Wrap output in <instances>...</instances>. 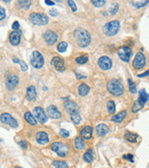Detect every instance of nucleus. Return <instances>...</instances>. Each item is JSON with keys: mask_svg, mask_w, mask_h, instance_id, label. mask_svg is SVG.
Instances as JSON below:
<instances>
[{"mask_svg": "<svg viewBox=\"0 0 149 168\" xmlns=\"http://www.w3.org/2000/svg\"><path fill=\"white\" fill-rule=\"evenodd\" d=\"M74 39L76 40L77 44H78L81 48H84V47H87L90 43H91V35L90 33L84 29L79 28L74 30Z\"/></svg>", "mask_w": 149, "mask_h": 168, "instance_id": "nucleus-1", "label": "nucleus"}, {"mask_svg": "<svg viewBox=\"0 0 149 168\" xmlns=\"http://www.w3.org/2000/svg\"><path fill=\"white\" fill-rule=\"evenodd\" d=\"M107 90L112 96L119 97L124 94L125 87L123 83L118 79H112L107 84Z\"/></svg>", "mask_w": 149, "mask_h": 168, "instance_id": "nucleus-2", "label": "nucleus"}, {"mask_svg": "<svg viewBox=\"0 0 149 168\" xmlns=\"http://www.w3.org/2000/svg\"><path fill=\"white\" fill-rule=\"evenodd\" d=\"M148 98H149V95L146 93V91L145 89H141L139 91V97H138L137 100L132 106V108H131L132 112L135 113L141 110L144 108V106H145L146 102L148 100Z\"/></svg>", "mask_w": 149, "mask_h": 168, "instance_id": "nucleus-3", "label": "nucleus"}, {"mask_svg": "<svg viewBox=\"0 0 149 168\" xmlns=\"http://www.w3.org/2000/svg\"><path fill=\"white\" fill-rule=\"evenodd\" d=\"M29 20L36 26H44L49 23V18L41 13H31L29 15Z\"/></svg>", "mask_w": 149, "mask_h": 168, "instance_id": "nucleus-4", "label": "nucleus"}, {"mask_svg": "<svg viewBox=\"0 0 149 168\" xmlns=\"http://www.w3.org/2000/svg\"><path fill=\"white\" fill-rule=\"evenodd\" d=\"M120 29V22L117 20H112L106 23L104 26V32L108 36H114L117 34V32Z\"/></svg>", "mask_w": 149, "mask_h": 168, "instance_id": "nucleus-5", "label": "nucleus"}, {"mask_svg": "<svg viewBox=\"0 0 149 168\" xmlns=\"http://www.w3.org/2000/svg\"><path fill=\"white\" fill-rule=\"evenodd\" d=\"M50 148L54 153H56L60 157H65L67 154H68V150H69L66 144L60 143V141H55V143H53L51 144Z\"/></svg>", "mask_w": 149, "mask_h": 168, "instance_id": "nucleus-6", "label": "nucleus"}, {"mask_svg": "<svg viewBox=\"0 0 149 168\" xmlns=\"http://www.w3.org/2000/svg\"><path fill=\"white\" fill-rule=\"evenodd\" d=\"M30 64H31L33 67L37 68V69L41 68L44 64V58L42 54L38 51H34L32 52L31 58H30Z\"/></svg>", "mask_w": 149, "mask_h": 168, "instance_id": "nucleus-7", "label": "nucleus"}, {"mask_svg": "<svg viewBox=\"0 0 149 168\" xmlns=\"http://www.w3.org/2000/svg\"><path fill=\"white\" fill-rule=\"evenodd\" d=\"M146 56L144 55L142 52H138L133 61V68L136 70H140V69H143V68L146 66Z\"/></svg>", "mask_w": 149, "mask_h": 168, "instance_id": "nucleus-8", "label": "nucleus"}, {"mask_svg": "<svg viewBox=\"0 0 149 168\" xmlns=\"http://www.w3.org/2000/svg\"><path fill=\"white\" fill-rule=\"evenodd\" d=\"M118 56L120 57V59L122 61H124L125 62H128L131 59L132 56V50L127 46H121L117 51Z\"/></svg>", "mask_w": 149, "mask_h": 168, "instance_id": "nucleus-9", "label": "nucleus"}, {"mask_svg": "<svg viewBox=\"0 0 149 168\" xmlns=\"http://www.w3.org/2000/svg\"><path fill=\"white\" fill-rule=\"evenodd\" d=\"M0 120L4 124L9 125L11 128H17L18 127V122L17 120L15 119L11 115L8 113H3L1 116H0Z\"/></svg>", "mask_w": 149, "mask_h": 168, "instance_id": "nucleus-10", "label": "nucleus"}, {"mask_svg": "<svg viewBox=\"0 0 149 168\" xmlns=\"http://www.w3.org/2000/svg\"><path fill=\"white\" fill-rule=\"evenodd\" d=\"M33 113H34V116L37 118V119L39 120L40 123L44 124V123L47 122L48 117H47V115H46L44 109L42 108H40V107L35 108L33 109Z\"/></svg>", "mask_w": 149, "mask_h": 168, "instance_id": "nucleus-11", "label": "nucleus"}, {"mask_svg": "<svg viewBox=\"0 0 149 168\" xmlns=\"http://www.w3.org/2000/svg\"><path fill=\"white\" fill-rule=\"evenodd\" d=\"M112 60L109 58L108 56H102L99 58L98 60V65L101 69L107 71V70H110L112 68Z\"/></svg>", "mask_w": 149, "mask_h": 168, "instance_id": "nucleus-12", "label": "nucleus"}, {"mask_svg": "<svg viewBox=\"0 0 149 168\" xmlns=\"http://www.w3.org/2000/svg\"><path fill=\"white\" fill-rule=\"evenodd\" d=\"M43 38L48 44L52 45L58 40V35L52 30H47V31H45V33L43 34Z\"/></svg>", "mask_w": 149, "mask_h": 168, "instance_id": "nucleus-13", "label": "nucleus"}, {"mask_svg": "<svg viewBox=\"0 0 149 168\" xmlns=\"http://www.w3.org/2000/svg\"><path fill=\"white\" fill-rule=\"evenodd\" d=\"M51 64L53 65V67L56 70H58L60 72L65 70V64L62 58H60L59 56H55L51 60Z\"/></svg>", "mask_w": 149, "mask_h": 168, "instance_id": "nucleus-14", "label": "nucleus"}, {"mask_svg": "<svg viewBox=\"0 0 149 168\" xmlns=\"http://www.w3.org/2000/svg\"><path fill=\"white\" fill-rule=\"evenodd\" d=\"M18 77L16 75H10L7 77L6 80V86L7 88L9 90H13V89L18 86Z\"/></svg>", "mask_w": 149, "mask_h": 168, "instance_id": "nucleus-15", "label": "nucleus"}, {"mask_svg": "<svg viewBox=\"0 0 149 168\" xmlns=\"http://www.w3.org/2000/svg\"><path fill=\"white\" fill-rule=\"evenodd\" d=\"M20 39H21V32L18 30H14L9 35V41L13 46L18 45L20 43Z\"/></svg>", "mask_w": 149, "mask_h": 168, "instance_id": "nucleus-16", "label": "nucleus"}, {"mask_svg": "<svg viewBox=\"0 0 149 168\" xmlns=\"http://www.w3.org/2000/svg\"><path fill=\"white\" fill-rule=\"evenodd\" d=\"M47 112L49 114V116L52 119H60L61 117V113L58 109V108L54 106V105H50L47 108Z\"/></svg>", "mask_w": 149, "mask_h": 168, "instance_id": "nucleus-17", "label": "nucleus"}, {"mask_svg": "<svg viewBox=\"0 0 149 168\" xmlns=\"http://www.w3.org/2000/svg\"><path fill=\"white\" fill-rule=\"evenodd\" d=\"M64 108L67 111L69 112L70 115L78 112V105H77L74 101H71V100L66 101L64 103Z\"/></svg>", "mask_w": 149, "mask_h": 168, "instance_id": "nucleus-18", "label": "nucleus"}, {"mask_svg": "<svg viewBox=\"0 0 149 168\" xmlns=\"http://www.w3.org/2000/svg\"><path fill=\"white\" fill-rule=\"evenodd\" d=\"M36 141L39 144H47L49 141V135L44 132H39L36 134Z\"/></svg>", "mask_w": 149, "mask_h": 168, "instance_id": "nucleus-19", "label": "nucleus"}, {"mask_svg": "<svg viewBox=\"0 0 149 168\" xmlns=\"http://www.w3.org/2000/svg\"><path fill=\"white\" fill-rule=\"evenodd\" d=\"M36 97H37V91H36V87L34 86H30L27 89V94H26V97L28 100L33 101L35 100Z\"/></svg>", "mask_w": 149, "mask_h": 168, "instance_id": "nucleus-20", "label": "nucleus"}, {"mask_svg": "<svg viewBox=\"0 0 149 168\" xmlns=\"http://www.w3.org/2000/svg\"><path fill=\"white\" fill-rule=\"evenodd\" d=\"M81 138H83L84 140H90L92 135V128L91 126H85L81 130Z\"/></svg>", "mask_w": 149, "mask_h": 168, "instance_id": "nucleus-21", "label": "nucleus"}, {"mask_svg": "<svg viewBox=\"0 0 149 168\" xmlns=\"http://www.w3.org/2000/svg\"><path fill=\"white\" fill-rule=\"evenodd\" d=\"M108 132H109V128L105 124L102 123L96 127V132L99 136H105L108 133Z\"/></svg>", "mask_w": 149, "mask_h": 168, "instance_id": "nucleus-22", "label": "nucleus"}, {"mask_svg": "<svg viewBox=\"0 0 149 168\" xmlns=\"http://www.w3.org/2000/svg\"><path fill=\"white\" fill-rule=\"evenodd\" d=\"M125 138L126 141H128L129 143H135L138 140V135L135 134V133H133L131 132H128L126 130L125 133Z\"/></svg>", "mask_w": 149, "mask_h": 168, "instance_id": "nucleus-23", "label": "nucleus"}, {"mask_svg": "<svg viewBox=\"0 0 149 168\" xmlns=\"http://www.w3.org/2000/svg\"><path fill=\"white\" fill-rule=\"evenodd\" d=\"M74 147L76 150L81 151L85 148V143L81 137H76L74 140Z\"/></svg>", "mask_w": 149, "mask_h": 168, "instance_id": "nucleus-24", "label": "nucleus"}, {"mask_svg": "<svg viewBox=\"0 0 149 168\" xmlns=\"http://www.w3.org/2000/svg\"><path fill=\"white\" fill-rule=\"evenodd\" d=\"M125 116H126V111H125V110H123V111H121L119 113H117L116 115H114V116L112 118V121H114V122L120 123V122H122L123 120L125 119Z\"/></svg>", "mask_w": 149, "mask_h": 168, "instance_id": "nucleus-25", "label": "nucleus"}, {"mask_svg": "<svg viewBox=\"0 0 149 168\" xmlns=\"http://www.w3.org/2000/svg\"><path fill=\"white\" fill-rule=\"evenodd\" d=\"M93 159H94V154L92 152V149H88L83 154V160L86 163H91L93 161Z\"/></svg>", "mask_w": 149, "mask_h": 168, "instance_id": "nucleus-26", "label": "nucleus"}, {"mask_svg": "<svg viewBox=\"0 0 149 168\" xmlns=\"http://www.w3.org/2000/svg\"><path fill=\"white\" fill-rule=\"evenodd\" d=\"M24 118H25L26 120H27V122H28L29 124H31V125L37 124V120H36V119L34 118L33 115L28 111H27L24 114Z\"/></svg>", "mask_w": 149, "mask_h": 168, "instance_id": "nucleus-27", "label": "nucleus"}, {"mask_svg": "<svg viewBox=\"0 0 149 168\" xmlns=\"http://www.w3.org/2000/svg\"><path fill=\"white\" fill-rule=\"evenodd\" d=\"M89 91H90V87L86 85V84H81V85L79 86V88H78V92H79V94L81 96H86L87 94L89 93Z\"/></svg>", "mask_w": 149, "mask_h": 168, "instance_id": "nucleus-28", "label": "nucleus"}, {"mask_svg": "<svg viewBox=\"0 0 149 168\" xmlns=\"http://www.w3.org/2000/svg\"><path fill=\"white\" fill-rule=\"evenodd\" d=\"M52 165L56 168H68L69 167L66 162H64V161H60V160L54 161L52 163Z\"/></svg>", "mask_w": 149, "mask_h": 168, "instance_id": "nucleus-29", "label": "nucleus"}, {"mask_svg": "<svg viewBox=\"0 0 149 168\" xmlns=\"http://www.w3.org/2000/svg\"><path fill=\"white\" fill-rule=\"evenodd\" d=\"M107 110L110 114H114L115 113V104H114V101L110 100V101L107 102Z\"/></svg>", "mask_w": 149, "mask_h": 168, "instance_id": "nucleus-30", "label": "nucleus"}, {"mask_svg": "<svg viewBox=\"0 0 149 168\" xmlns=\"http://www.w3.org/2000/svg\"><path fill=\"white\" fill-rule=\"evenodd\" d=\"M70 119H71V120H72V122L74 124H76V125H78L81 122V116H80L79 112L71 114L70 115Z\"/></svg>", "mask_w": 149, "mask_h": 168, "instance_id": "nucleus-31", "label": "nucleus"}, {"mask_svg": "<svg viewBox=\"0 0 149 168\" xmlns=\"http://www.w3.org/2000/svg\"><path fill=\"white\" fill-rule=\"evenodd\" d=\"M75 61H76L77 64H86L87 62H88V56L87 55L79 56L75 59Z\"/></svg>", "mask_w": 149, "mask_h": 168, "instance_id": "nucleus-32", "label": "nucleus"}, {"mask_svg": "<svg viewBox=\"0 0 149 168\" xmlns=\"http://www.w3.org/2000/svg\"><path fill=\"white\" fill-rule=\"evenodd\" d=\"M128 86H129V90L131 91V93H133V94L136 93V86H135V84L133 82L131 78L128 79Z\"/></svg>", "mask_w": 149, "mask_h": 168, "instance_id": "nucleus-33", "label": "nucleus"}, {"mask_svg": "<svg viewBox=\"0 0 149 168\" xmlns=\"http://www.w3.org/2000/svg\"><path fill=\"white\" fill-rule=\"evenodd\" d=\"M13 60H14V62H18V64H20V66H21V70H22V71H27V70H28V65L25 64V62H23V61H21V60H18V58H16V57H14Z\"/></svg>", "mask_w": 149, "mask_h": 168, "instance_id": "nucleus-34", "label": "nucleus"}, {"mask_svg": "<svg viewBox=\"0 0 149 168\" xmlns=\"http://www.w3.org/2000/svg\"><path fill=\"white\" fill-rule=\"evenodd\" d=\"M67 47H68V44H67L65 41H61V43L58 44L57 49L60 52H64L67 50Z\"/></svg>", "mask_w": 149, "mask_h": 168, "instance_id": "nucleus-35", "label": "nucleus"}, {"mask_svg": "<svg viewBox=\"0 0 149 168\" xmlns=\"http://www.w3.org/2000/svg\"><path fill=\"white\" fill-rule=\"evenodd\" d=\"M148 3H149L148 0H146V1H137V2L133 1L132 5H133V6L136 7V8H142V7H145L146 5H147Z\"/></svg>", "mask_w": 149, "mask_h": 168, "instance_id": "nucleus-36", "label": "nucleus"}, {"mask_svg": "<svg viewBox=\"0 0 149 168\" xmlns=\"http://www.w3.org/2000/svg\"><path fill=\"white\" fill-rule=\"evenodd\" d=\"M91 3L93 6H95L97 8H101L102 6H104L106 1L105 0H93V1H91Z\"/></svg>", "mask_w": 149, "mask_h": 168, "instance_id": "nucleus-37", "label": "nucleus"}, {"mask_svg": "<svg viewBox=\"0 0 149 168\" xmlns=\"http://www.w3.org/2000/svg\"><path fill=\"white\" fill-rule=\"evenodd\" d=\"M18 6L24 8H28L30 6V1H18Z\"/></svg>", "mask_w": 149, "mask_h": 168, "instance_id": "nucleus-38", "label": "nucleus"}, {"mask_svg": "<svg viewBox=\"0 0 149 168\" xmlns=\"http://www.w3.org/2000/svg\"><path fill=\"white\" fill-rule=\"evenodd\" d=\"M60 135L61 136V137H64V138H67V137H69V135H70V132H68L67 130H64V129H61L60 130Z\"/></svg>", "mask_w": 149, "mask_h": 168, "instance_id": "nucleus-39", "label": "nucleus"}, {"mask_svg": "<svg viewBox=\"0 0 149 168\" xmlns=\"http://www.w3.org/2000/svg\"><path fill=\"white\" fill-rule=\"evenodd\" d=\"M68 5H69V7L70 8V9L72 10L73 12H75L76 10H77V6H76V4H75L74 1H70V0H69Z\"/></svg>", "mask_w": 149, "mask_h": 168, "instance_id": "nucleus-40", "label": "nucleus"}, {"mask_svg": "<svg viewBox=\"0 0 149 168\" xmlns=\"http://www.w3.org/2000/svg\"><path fill=\"white\" fill-rule=\"evenodd\" d=\"M118 10V5L117 4H112L110 7V11L112 14H115Z\"/></svg>", "mask_w": 149, "mask_h": 168, "instance_id": "nucleus-41", "label": "nucleus"}, {"mask_svg": "<svg viewBox=\"0 0 149 168\" xmlns=\"http://www.w3.org/2000/svg\"><path fill=\"white\" fill-rule=\"evenodd\" d=\"M123 158H124L125 160H128V161H130L131 163L133 162V154H125L124 156H123Z\"/></svg>", "mask_w": 149, "mask_h": 168, "instance_id": "nucleus-42", "label": "nucleus"}, {"mask_svg": "<svg viewBox=\"0 0 149 168\" xmlns=\"http://www.w3.org/2000/svg\"><path fill=\"white\" fill-rule=\"evenodd\" d=\"M5 18H6V11L2 7H0V20L4 19Z\"/></svg>", "mask_w": 149, "mask_h": 168, "instance_id": "nucleus-43", "label": "nucleus"}, {"mask_svg": "<svg viewBox=\"0 0 149 168\" xmlns=\"http://www.w3.org/2000/svg\"><path fill=\"white\" fill-rule=\"evenodd\" d=\"M18 143H19V145L21 146L23 149H27V148H28V143H27V141H20Z\"/></svg>", "mask_w": 149, "mask_h": 168, "instance_id": "nucleus-44", "label": "nucleus"}, {"mask_svg": "<svg viewBox=\"0 0 149 168\" xmlns=\"http://www.w3.org/2000/svg\"><path fill=\"white\" fill-rule=\"evenodd\" d=\"M12 29L14 30H18L19 29V23L18 21H15L13 24H12Z\"/></svg>", "mask_w": 149, "mask_h": 168, "instance_id": "nucleus-45", "label": "nucleus"}, {"mask_svg": "<svg viewBox=\"0 0 149 168\" xmlns=\"http://www.w3.org/2000/svg\"><path fill=\"white\" fill-rule=\"evenodd\" d=\"M147 75H149V69H148L147 71H146L145 73H140V75H138L137 76H138V77H146V76H147Z\"/></svg>", "mask_w": 149, "mask_h": 168, "instance_id": "nucleus-46", "label": "nucleus"}, {"mask_svg": "<svg viewBox=\"0 0 149 168\" xmlns=\"http://www.w3.org/2000/svg\"><path fill=\"white\" fill-rule=\"evenodd\" d=\"M49 14H50L51 16H56V15H58V12L56 11L55 9H50V10H49Z\"/></svg>", "mask_w": 149, "mask_h": 168, "instance_id": "nucleus-47", "label": "nucleus"}, {"mask_svg": "<svg viewBox=\"0 0 149 168\" xmlns=\"http://www.w3.org/2000/svg\"><path fill=\"white\" fill-rule=\"evenodd\" d=\"M45 3L47 5H50V6H52V5H54V2L53 1H48V0H46Z\"/></svg>", "mask_w": 149, "mask_h": 168, "instance_id": "nucleus-48", "label": "nucleus"}, {"mask_svg": "<svg viewBox=\"0 0 149 168\" xmlns=\"http://www.w3.org/2000/svg\"><path fill=\"white\" fill-rule=\"evenodd\" d=\"M14 168H22V167H20V166H16V167H14Z\"/></svg>", "mask_w": 149, "mask_h": 168, "instance_id": "nucleus-49", "label": "nucleus"}]
</instances>
